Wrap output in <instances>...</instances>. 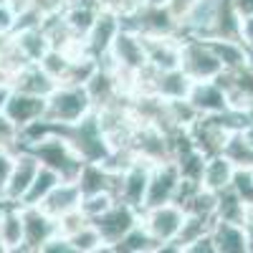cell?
Returning <instances> with one entry per match:
<instances>
[{"label": "cell", "instance_id": "6da1fadb", "mask_svg": "<svg viewBox=\"0 0 253 253\" xmlns=\"http://www.w3.org/2000/svg\"><path fill=\"white\" fill-rule=\"evenodd\" d=\"M56 132L74 147V152L84 162H107V157L112 155V144H109L107 134H104L94 112L76 124L56 126Z\"/></svg>", "mask_w": 253, "mask_h": 253}, {"label": "cell", "instance_id": "7a4b0ae2", "mask_svg": "<svg viewBox=\"0 0 253 253\" xmlns=\"http://www.w3.org/2000/svg\"><path fill=\"white\" fill-rule=\"evenodd\" d=\"M94 112V104L84 86H74V84H56V89L46 96V114L53 126H69L81 122Z\"/></svg>", "mask_w": 253, "mask_h": 253}, {"label": "cell", "instance_id": "3957f363", "mask_svg": "<svg viewBox=\"0 0 253 253\" xmlns=\"http://www.w3.org/2000/svg\"><path fill=\"white\" fill-rule=\"evenodd\" d=\"M182 220H185V210L177 203H165V205L142 210V225L157 243L155 253H180L175 241L180 236Z\"/></svg>", "mask_w": 253, "mask_h": 253}, {"label": "cell", "instance_id": "277c9868", "mask_svg": "<svg viewBox=\"0 0 253 253\" xmlns=\"http://www.w3.org/2000/svg\"><path fill=\"white\" fill-rule=\"evenodd\" d=\"M107 66H112L119 76L132 79L147 69V53H144V41L137 31L122 26V31L117 33L114 43L109 48V53L101 58Z\"/></svg>", "mask_w": 253, "mask_h": 253}, {"label": "cell", "instance_id": "5b68a950", "mask_svg": "<svg viewBox=\"0 0 253 253\" xmlns=\"http://www.w3.org/2000/svg\"><path fill=\"white\" fill-rule=\"evenodd\" d=\"M26 150H31L38 162L43 167H51L53 172H58L63 180H76L81 167H84V160L74 152V147L63 139L58 132H51L48 137H43L41 142L26 147Z\"/></svg>", "mask_w": 253, "mask_h": 253}, {"label": "cell", "instance_id": "8992f818", "mask_svg": "<svg viewBox=\"0 0 253 253\" xmlns=\"http://www.w3.org/2000/svg\"><path fill=\"white\" fill-rule=\"evenodd\" d=\"M180 69L193 81H213L223 74V63L213 53L210 43L198 36H182Z\"/></svg>", "mask_w": 253, "mask_h": 253}, {"label": "cell", "instance_id": "52a82bcc", "mask_svg": "<svg viewBox=\"0 0 253 253\" xmlns=\"http://www.w3.org/2000/svg\"><path fill=\"white\" fill-rule=\"evenodd\" d=\"M142 220V210L126 205L122 200H114V205L109 210H104V213L99 218H94L91 223L99 228V233L104 238V243H107V251L112 253V248L129 233V230Z\"/></svg>", "mask_w": 253, "mask_h": 253}, {"label": "cell", "instance_id": "ba28073f", "mask_svg": "<svg viewBox=\"0 0 253 253\" xmlns=\"http://www.w3.org/2000/svg\"><path fill=\"white\" fill-rule=\"evenodd\" d=\"M150 172L152 165L144 160H132L124 170L117 175V185H114V195L117 200L132 205L137 210L144 208V198H147V185H150Z\"/></svg>", "mask_w": 253, "mask_h": 253}, {"label": "cell", "instance_id": "9c48e42d", "mask_svg": "<svg viewBox=\"0 0 253 253\" xmlns=\"http://www.w3.org/2000/svg\"><path fill=\"white\" fill-rule=\"evenodd\" d=\"M122 26H124V23H122V13L99 8V13H96V18H94V23H91L86 38H84V51L101 61L104 56L109 53V48H112V43H114L117 33L122 31Z\"/></svg>", "mask_w": 253, "mask_h": 253}, {"label": "cell", "instance_id": "30bf717a", "mask_svg": "<svg viewBox=\"0 0 253 253\" xmlns=\"http://www.w3.org/2000/svg\"><path fill=\"white\" fill-rule=\"evenodd\" d=\"M180 180H182V175H180L177 165H175L172 160L152 165L150 185H147V198H144V208H155V205H165V203H175ZM144 208H142V210H144Z\"/></svg>", "mask_w": 253, "mask_h": 253}, {"label": "cell", "instance_id": "8fae6325", "mask_svg": "<svg viewBox=\"0 0 253 253\" xmlns=\"http://www.w3.org/2000/svg\"><path fill=\"white\" fill-rule=\"evenodd\" d=\"M38 170H41V162L31 150H26V147L15 150V162H13V170H10V177H8V185H5L3 203L20 205V200L28 193V187H31L33 177L38 175Z\"/></svg>", "mask_w": 253, "mask_h": 253}, {"label": "cell", "instance_id": "7c38bea8", "mask_svg": "<svg viewBox=\"0 0 253 253\" xmlns=\"http://www.w3.org/2000/svg\"><path fill=\"white\" fill-rule=\"evenodd\" d=\"M20 213H23V230H26L23 251L38 253L41 246L58 233V220L38 205H20Z\"/></svg>", "mask_w": 253, "mask_h": 253}, {"label": "cell", "instance_id": "4fadbf2b", "mask_svg": "<svg viewBox=\"0 0 253 253\" xmlns=\"http://www.w3.org/2000/svg\"><path fill=\"white\" fill-rule=\"evenodd\" d=\"M147 66L155 71H167L180 66L182 56V36H142Z\"/></svg>", "mask_w": 253, "mask_h": 253}, {"label": "cell", "instance_id": "5bb4252c", "mask_svg": "<svg viewBox=\"0 0 253 253\" xmlns=\"http://www.w3.org/2000/svg\"><path fill=\"white\" fill-rule=\"evenodd\" d=\"M3 112L20 126V129H23V126L43 119V114H46V96H36V94L10 89L5 101H3Z\"/></svg>", "mask_w": 253, "mask_h": 253}, {"label": "cell", "instance_id": "9a60e30c", "mask_svg": "<svg viewBox=\"0 0 253 253\" xmlns=\"http://www.w3.org/2000/svg\"><path fill=\"white\" fill-rule=\"evenodd\" d=\"M187 101L198 109L200 117H213V114H223V112L230 109L228 94L215 79L213 81H193Z\"/></svg>", "mask_w": 253, "mask_h": 253}, {"label": "cell", "instance_id": "2e32d148", "mask_svg": "<svg viewBox=\"0 0 253 253\" xmlns=\"http://www.w3.org/2000/svg\"><path fill=\"white\" fill-rule=\"evenodd\" d=\"M225 0H195V5L180 18V36H198L208 38L213 20Z\"/></svg>", "mask_w": 253, "mask_h": 253}, {"label": "cell", "instance_id": "e0dca14e", "mask_svg": "<svg viewBox=\"0 0 253 253\" xmlns=\"http://www.w3.org/2000/svg\"><path fill=\"white\" fill-rule=\"evenodd\" d=\"M10 43L20 51L26 61L31 63H38L43 58V53L51 48V41L43 31V26L36 23V26H18L13 33H10Z\"/></svg>", "mask_w": 253, "mask_h": 253}, {"label": "cell", "instance_id": "ac0fdd59", "mask_svg": "<svg viewBox=\"0 0 253 253\" xmlns=\"http://www.w3.org/2000/svg\"><path fill=\"white\" fill-rule=\"evenodd\" d=\"M81 200H84V193H81L79 182L76 180H61L38 208H43L48 215H53L58 220L61 215L71 213V210H79L81 208Z\"/></svg>", "mask_w": 253, "mask_h": 253}, {"label": "cell", "instance_id": "d6986e66", "mask_svg": "<svg viewBox=\"0 0 253 253\" xmlns=\"http://www.w3.org/2000/svg\"><path fill=\"white\" fill-rule=\"evenodd\" d=\"M233 172H236V165L230 162L223 152L208 155L205 157V167H203L200 185L205 190H210V193H223V190H228L230 182H233Z\"/></svg>", "mask_w": 253, "mask_h": 253}, {"label": "cell", "instance_id": "ffe728a7", "mask_svg": "<svg viewBox=\"0 0 253 253\" xmlns=\"http://www.w3.org/2000/svg\"><path fill=\"white\" fill-rule=\"evenodd\" d=\"M210 238L215 243V253H248V236L243 223L213 220Z\"/></svg>", "mask_w": 253, "mask_h": 253}, {"label": "cell", "instance_id": "44dd1931", "mask_svg": "<svg viewBox=\"0 0 253 253\" xmlns=\"http://www.w3.org/2000/svg\"><path fill=\"white\" fill-rule=\"evenodd\" d=\"M15 91H26V94H36V96H48L56 89V81L43 71L41 63H26L13 79V86Z\"/></svg>", "mask_w": 253, "mask_h": 253}, {"label": "cell", "instance_id": "7402d4cb", "mask_svg": "<svg viewBox=\"0 0 253 253\" xmlns=\"http://www.w3.org/2000/svg\"><path fill=\"white\" fill-rule=\"evenodd\" d=\"M79 187L84 195H91V193H104V190H112L114 193V185H117V172H112L104 162H84L81 172L76 177Z\"/></svg>", "mask_w": 253, "mask_h": 253}, {"label": "cell", "instance_id": "603a6c76", "mask_svg": "<svg viewBox=\"0 0 253 253\" xmlns=\"http://www.w3.org/2000/svg\"><path fill=\"white\" fill-rule=\"evenodd\" d=\"M23 213H20V205H5L3 213H0V241H3L8 253H18L23 251Z\"/></svg>", "mask_w": 253, "mask_h": 253}, {"label": "cell", "instance_id": "cb8c5ba5", "mask_svg": "<svg viewBox=\"0 0 253 253\" xmlns=\"http://www.w3.org/2000/svg\"><path fill=\"white\" fill-rule=\"evenodd\" d=\"M213 53L218 56V61L223 63V71H230V69H238V66H246L251 61L246 46L241 43V38H205Z\"/></svg>", "mask_w": 253, "mask_h": 253}, {"label": "cell", "instance_id": "d4e9b609", "mask_svg": "<svg viewBox=\"0 0 253 253\" xmlns=\"http://www.w3.org/2000/svg\"><path fill=\"white\" fill-rule=\"evenodd\" d=\"M96 13H99V8L94 5V3H79V0H69V5H66V10L61 13V18H63V23L69 26V31L76 36V38H86V33H89V28H91V23H94V18H96Z\"/></svg>", "mask_w": 253, "mask_h": 253}, {"label": "cell", "instance_id": "484cf974", "mask_svg": "<svg viewBox=\"0 0 253 253\" xmlns=\"http://www.w3.org/2000/svg\"><path fill=\"white\" fill-rule=\"evenodd\" d=\"M208 38H241V15L233 8V0H225L220 5Z\"/></svg>", "mask_w": 253, "mask_h": 253}, {"label": "cell", "instance_id": "4316f807", "mask_svg": "<svg viewBox=\"0 0 253 253\" xmlns=\"http://www.w3.org/2000/svg\"><path fill=\"white\" fill-rule=\"evenodd\" d=\"M63 177L58 175V172H53L51 167H43L41 165V170H38V175L33 177V182H31V187H28V193L23 195V200H20V205H41L46 200V195L51 193V190L61 182Z\"/></svg>", "mask_w": 253, "mask_h": 253}, {"label": "cell", "instance_id": "83f0119b", "mask_svg": "<svg viewBox=\"0 0 253 253\" xmlns=\"http://www.w3.org/2000/svg\"><path fill=\"white\" fill-rule=\"evenodd\" d=\"M248 203H243L233 190H223L218 193V203H215V218L213 220H225V223H243L246 213H248Z\"/></svg>", "mask_w": 253, "mask_h": 253}, {"label": "cell", "instance_id": "f1b7e54d", "mask_svg": "<svg viewBox=\"0 0 253 253\" xmlns=\"http://www.w3.org/2000/svg\"><path fill=\"white\" fill-rule=\"evenodd\" d=\"M155 248H157V243L152 241V236L147 233V228L139 220L129 233L112 248V253H155Z\"/></svg>", "mask_w": 253, "mask_h": 253}, {"label": "cell", "instance_id": "f546056e", "mask_svg": "<svg viewBox=\"0 0 253 253\" xmlns=\"http://www.w3.org/2000/svg\"><path fill=\"white\" fill-rule=\"evenodd\" d=\"M210 228H213V220H210V218L185 213V220H182V228H180V236H177V241H175L177 248H180V253H185L190 243H195L198 238L208 236Z\"/></svg>", "mask_w": 253, "mask_h": 253}, {"label": "cell", "instance_id": "4dcf8cb0", "mask_svg": "<svg viewBox=\"0 0 253 253\" xmlns=\"http://www.w3.org/2000/svg\"><path fill=\"white\" fill-rule=\"evenodd\" d=\"M71 243H74L76 253H101V251H107V243H104L99 228L91 220L71 236Z\"/></svg>", "mask_w": 253, "mask_h": 253}, {"label": "cell", "instance_id": "1f68e13d", "mask_svg": "<svg viewBox=\"0 0 253 253\" xmlns=\"http://www.w3.org/2000/svg\"><path fill=\"white\" fill-rule=\"evenodd\" d=\"M223 155H225L230 162H233L236 167H253V150L243 142V137L238 134V129L225 139Z\"/></svg>", "mask_w": 253, "mask_h": 253}, {"label": "cell", "instance_id": "d6a6232c", "mask_svg": "<svg viewBox=\"0 0 253 253\" xmlns=\"http://www.w3.org/2000/svg\"><path fill=\"white\" fill-rule=\"evenodd\" d=\"M114 200H117V195L112 193V190L84 195V200H81V213L86 215L89 220H94V218H99V215L104 213V210H109V208L114 205Z\"/></svg>", "mask_w": 253, "mask_h": 253}, {"label": "cell", "instance_id": "836d02e7", "mask_svg": "<svg viewBox=\"0 0 253 253\" xmlns=\"http://www.w3.org/2000/svg\"><path fill=\"white\" fill-rule=\"evenodd\" d=\"M230 190L248 205H253V167H236Z\"/></svg>", "mask_w": 253, "mask_h": 253}, {"label": "cell", "instance_id": "e575fe53", "mask_svg": "<svg viewBox=\"0 0 253 253\" xmlns=\"http://www.w3.org/2000/svg\"><path fill=\"white\" fill-rule=\"evenodd\" d=\"M0 147L8 150H20V126L0 109Z\"/></svg>", "mask_w": 253, "mask_h": 253}, {"label": "cell", "instance_id": "d590c367", "mask_svg": "<svg viewBox=\"0 0 253 253\" xmlns=\"http://www.w3.org/2000/svg\"><path fill=\"white\" fill-rule=\"evenodd\" d=\"M18 8L10 0H0V36H10L18 26Z\"/></svg>", "mask_w": 253, "mask_h": 253}, {"label": "cell", "instance_id": "8d00e7d4", "mask_svg": "<svg viewBox=\"0 0 253 253\" xmlns=\"http://www.w3.org/2000/svg\"><path fill=\"white\" fill-rule=\"evenodd\" d=\"M13 162H15V150H8V147H0V200L5 195V185L13 170Z\"/></svg>", "mask_w": 253, "mask_h": 253}, {"label": "cell", "instance_id": "74e56055", "mask_svg": "<svg viewBox=\"0 0 253 253\" xmlns=\"http://www.w3.org/2000/svg\"><path fill=\"white\" fill-rule=\"evenodd\" d=\"M38 253H76V251H74L71 238H66L63 233H56L51 241H46L43 246H41Z\"/></svg>", "mask_w": 253, "mask_h": 253}, {"label": "cell", "instance_id": "f35d334b", "mask_svg": "<svg viewBox=\"0 0 253 253\" xmlns=\"http://www.w3.org/2000/svg\"><path fill=\"white\" fill-rule=\"evenodd\" d=\"M241 43L246 46V51L253 61V15L241 18Z\"/></svg>", "mask_w": 253, "mask_h": 253}, {"label": "cell", "instance_id": "ab89813d", "mask_svg": "<svg viewBox=\"0 0 253 253\" xmlns=\"http://www.w3.org/2000/svg\"><path fill=\"white\" fill-rule=\"evenodd\" d=\"M185 253H215V243H213V238H210V233H208V236L198 238L195 243H190Z\"/></svg>", "mask_w": 253, "mask_h": 253}, {"label": "cell", "instance_id": "60d3db41", "mask_svg": "<svg viewBox=\"0 0 253 253\" xmlns=\"http://www.w3.org/2000/svg\"><path fill=\"white\" fill-rule=\"evenodd\" d=\"M193 5H195V0H170V3H167L170 13H172L177 20H180V18H182V15L190 10V8H193Z\"/></svg>", "mask_w": 253, "mask_h": 253}, {"label": "cell", "instance_id": "b9f144b4", "mask_svg": "<svg viewBox=\"0 0 253 253\" xmlns=\"http://www.w3.org/2000/svg\"><path fill=\"white\" fill-rule=\"evenodd\" d=\"M96 5L104 10H117V13H126V0H96Z\"/></svg>", "mask_w": 253, "mask_h": 253}, {"label": "cell", "instance_id": "7bdbcfd3", "mask_svg": "<svg viewBox=\"0 0 253 253\" xmlns=\"http://www.w3.org/2000/svg\"><path fill=\"white\" fill-rule=\"evenodd\" d=\"M243 228H246V236H248V253H253V205L248 208V213H246Z\"/></svg>", "mask_w": 253, "mask_h": 253}, {"label": "cell", "instance_id": "ee69618b", "mask_svg": "<svg viewBox=\"0 0 253 253\" xmlns=\"http://www.w3.org/2000/svg\"><path fill=\"white\" fill-rule=\"evenodd\" d=\"M233 8L238 10V15H241V18L253 15V0H233Z\"/></svg>", "mask_w": 253, "mask_h": 253}, {"label": "cell", "instance_id": "f6af8a7d", "mask_svg": "<svg viewBox=\"0 0 253 253\" xmlns=\"http://www.w3.org/2000/svg\"><path fill=\"white\" fill-rule=\"evenodd\" d=\"M238 134L243 137V142L251 147V150H253V119H248L243 126H241V129H238Z\"/></svg>", "mask_w": 253, "mask_h": 253}, {"label": "cell", "instance_id": "bcb514c9", "mask_svg": "<svg viewBox=\"0 0 253 253\" xmlns=\"http://www.w3.org/2000/svg\"><path fill=\"white\" fill-rule=\"evenodd\" d=\"M147 0H126V13L129 10H134V8H139V5H144Z\"/></svg>", "mask_w": 253, "mask_h": 253}, {"label": "cell", "instance_id": "7dc6e473", "mask_svg": "<svg viewBox=\"0 0 253 253\" xmlns=\"http://www.w3.org/2000/svg\"><path fill=\"white\" fill-rule=\"evenodd\" d=\"M147 3H155V5H167L170 0H147Z\"/></svg>", "mask_w": 253, "mask_h": 253}, {"label": "cell", "instance_id": "c3c4849f", "mask_svg": "<svg viewBox=\"0 0 253 253\" xmlns=\"http://www.w3.org/2000/svg\"><path fill=\"white\" fill-rule=\"evenodd\" d=\"M0 253H8V251H5V246H3V241H0Z\"/></svg>", "mask_w": 253, "mask_h": 253}]
</instances>
